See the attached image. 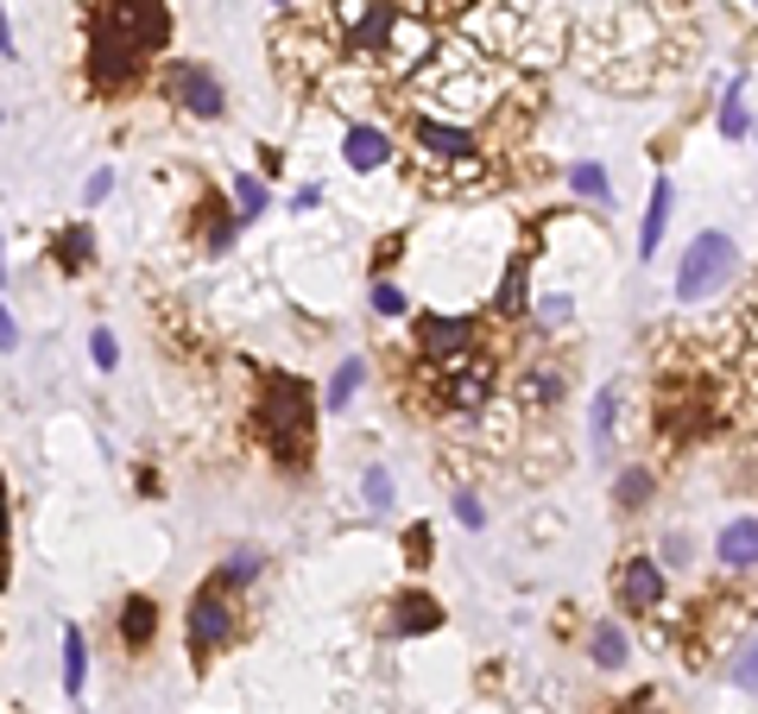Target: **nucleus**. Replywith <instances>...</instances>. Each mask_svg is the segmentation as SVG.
Listing matches in <instances>:
<instances>
[{"mask_svg": "<svg viewBox=\"0 0 758 714\" xmlns=\"http://www.w3.org/2000/svg\"><path fill=\"white\" fill-rule=\"evenodd\" d=\"M620 399H626V380H606L594 392V411H588V443H594V456H613V424H620Z\"/></svg>", "mask_w": 758, "mask_h": 714, "instance_id": "12", "label": "nucleus"}, {"mask_svg": "<svg viewBox=\"0 0 758 714\" xmlns=\"http://www.w3.org/2000/svg\"><path fill=\"white\" fill-rule=\"evenodd\" d=\"M89 355H96L101 373H114V367H121V342H114V330H96V335H89Z\"/></svg>", "mask_w": 758, "mask_h": 714, "instance_id": "26", "label": "nucleus"}, {"mask_svg": "<svg viewBox=\"0 0 758 714\" xmlns=\"http://www.w3.org/2000/svg\"><path fill=\"white\" fill-rule=\"evenodd\" d=\"M234 197H241L247 215H259V209H266V183H259V178H234Z\"/></svg>", "mask_w": 758, "mask_h": 714, "instance_id": "29", "label": "nucleus"}, {"mask_svg": "<svg viewBox=\"0 0 758 714\" xmlns=\"http://www.w3.org/2000/svg\"><path fill=\"white\" fill-rule=\"evenodd\" d=\"M670 203H677V190H670V178H657L651 183V209H645V228H638V259H657L664 228H670Z\"/></svg>", "mask_w": 758, "mask_h": 714, "instance_id": "15", "label": "nucleus"}, {"mask_svg": "<svg viewBox=\"0 0 758 714\" xmlns=\"http://www.w3.org/2000/svg\"><path fill=\"white\" fill-rule=\"evenodd\" d=\"M733 683L746 689V695H758V633L733 651Z\"/></svg>", "mask_w": 758, "mask_h": 714, "instance_id": "23", "label": "nucleus"}, {"mask_svg": "<svg viewBox=\"0 0 758 714\" xmlns=\"http://www.w3.org/2000/svg\"><path fill=\"white\" fill-rule=\"evenodd\" d=\"M443 626V607L430 601V594H399L392 601V633L411 638V633H436Z\"/></svg>", "mask_w": 758, "mask_h": 714, "instance_id": "16", "label": "nucleus"}, {"mask_svg": "<svg viewBox=\"0 0 758 714\" xmlns=\"http://www.w3.org/2000/svg\"><path fill=\"white\" fill-rule=\"evenodd\" d=\"M417 146H424L430 158H443V165H468V158H480L475 133L449 127V121H417Z\"/></svg>", "mask_w": 758, "mask_h": 714, "instance_id": "11", "label": "nucleus"}, {"mask_svg": "<svg viewBox=\"0 0 758 714\" xmlns=\"http://www.w3.org/2000/svg\"><path fill=\"white\" fill-rule=\"evenodd\" d=\"M360 493H367V506H374V512H386V506H392V475H386V468H367Z\"/></svg>", "mask_w": 758, "mask_h": 714, "instance_id": "27", "label": "nucleus"}, {"mask_svg": "<svg viewBox=\"0 0 758 714\" xmlns=\"http://www.w3.org/2000/svg\"><path fill=\"white\" fill-rule=\"evenodd\" d=\"M399 7L392 0H342V52L348 57H386L399 38Z\"/></svg>", "mask_w": 758, "mask_h": 714, "instance_id": "4", "label": "nucleus"}, {"mask_svg": "<svg viewBox=\"0 0 758 714\" xmlns=\"http://www.w3.org/2000/svg\"><path fill=\"white\" fill-rule=\"evenodd\" d=\"M487 392H493V360L487 355H455V360H443V399H449L455 411H480L487 405Z\"/></svg>", "mask_w": 758, "mask_h": 714, "instance_id": "7", "label": "nucleus"}, {"mask_svg": "<svg viewBox=\"0 0 758 714\" xmlns=\"http://www.w3.org/2000/svg\"><path fill=\"white\" fill-rule=\"evenodd\" d=\"M253 576H259V550H247V544H241V550L222 562V582L234 588V582H253Z\"/></svg>", "mask_w": 758, "mask_h": 714, "instance_id": "24", "label": "nucleus"}, {"mask_svg": "<svg viewBox=\"0 0 758 714\" xmlns=\"http://www.w3.org/2000/svg\"><path fill=\"white\" fill-rule=\"evenodd\" d=\"M190 645H197V658H209V651H222V645H234V633H241V607H234V594H227V582L215 576L209 588H197V601H190Z\"/></svg>", "mask_w": 758, "mask_h": 714, "instance_id": "5", "label": "nucleus"}, {"mask_svg": "<svg viewBox=\"0 0 758 714\" xmlns=\"http://www.w3.org/2000/svg\"><path fill=\"white\" fill-rule=\"evenodd\" d=\"M537 316H544V323H569V298H544V304H537Z\"/></svg>", "mask_w": 758, "mask_h": 714, "instance_id": "34", "label": "nucleus"}, {"mask_svg": "<svg viewBox=\"0 0 758 714\" xmlns=\"http://www.w3.org/2000/svg\"><path fill=\"white\" fill-rule=\"evenodd\" d=\"M108 190H114V171H96V178H89V203H101Z\"/></svg>", "mask_w": 758, "mask_h": 714, "instance_id": "35", "label": "nucleus"}, {"mask_svg": "<svg viewBox=\"0 0 758 714\" xmlns=\"http://www.w3.org/2000/svg\"><path fill=\"white\" fill-rule=\"evenodd\" d=\"M721 133L727 140H739V133H753V121H746V108H739V82L727 89V102H721Z\"/></svg>", "mask_w": 758, "mask_h": 714, "instance_id": "25", "label": "nucleus"}, {"mask_svg": "<svg viewBox=\"0 0 758 714\" xmlns=\"http://www.w3.org/2000/svg\"><path fill=\"white\" fill-rule=\"evenodd\" d=\"M82 683H89V638L70 626V633H64V689L76 695Z\"/></svg>", "mask_w": 758, "mask_h": 714, "instance_id": "19", "label": "nucleus"}, {"mask_svg": "<svg viewBox=\"0 0 758 714\" xmlns=\"http://www.w3.org/2000/svg\"><path fill=\"white\" fill-rule=\"evenodd\" d=\"M360 380H367V360H342L335 380H328V411H348V399L360 392Z\"/></svg>", "mask_w": 758, "mask_h": 714, "instance_id": "20", "label": "nucleus"}, {"mask_svg": "<svg viewBox=\"0 0 758 714\" xmlns=\"http://www.w3.org/2000/svg\"><path fill=\"white\" fill-rule=\"evenodd\" d=\"M404 550H411V569H424V550H430V532H424V525H411V532H404Z\"/></svg>", "mask_w": 758, "mask_h": 714, "instance_id": "32", "label": "nucleus"}, {"mask_svg": "<svg viewBox=\"0 0 758 714\" xmlns=\"http://www.w3.org/2000/svg\"><path fill=\"white\" fill-rule=\"evenodd\" d=\"M664 562H670V569H682V562H689V537H682V532L664 537Z\"/></svg>", "mask_w": 758, "mask_h": 714, "instance_id": "33", "label": "nucleus"}, {"mask_svg": "<svg viewBox=\"0 0 758 714\" xmlns=\"http://www.w3.org/2000/svg\"><path fill=\"white\" fill-rule=\"evenodd\" d=\"M613 601L626 613H657L664 607V569L651 557H626L613 569Z\"/></svg>", "mask_w": 758, "mask_h": 714, "instance_id": "8", "label": "nucleus"}, {"mask_svg": "<svg viewBox=\"0 0 758 714\" xmlns=\"http://www.w3.org/2000/svg\"><path fill=\"white\" fill-rule=\"evenodd\" d=\"M310 424H316V399H310V386L291 380V373L272 380V392H266V443H272V456L298 468V461L310 456Z\"/></svg>", "mask_w": 758, "mask_h": 714, "instance_id": "1", "label": "nucleus"}, {"mask_svg": "<svg viewBox=\"0 0 758 714\" xmlns=\"http://www.w3.org/2000/svg\"><path fill=\"white\" fill-rule=\"evenodd\" d=\"M133 77H140V52L121 45L108 26H96V38H89V82L96 89H126Z\"/></svg>", "mask_w": 758, "mask_h": 714, "instance_id": "9", "label": "nucleus"}, {"mask_svg": "<svg viewBox=\"0 0 758 714\" xmlns=\"http://www.w3.org/2000/svg\"><path fill=\"white\" fill-rule=\"evenodd\" d=\"M417 348H424L436 367L475 348V316H417Z\"/></svg>", "mask_w": 758, "mask_h": 714, "instance_id": "10", "label": "nucleus"}, {"mask_svg": "<svg viewBox=\"0 0 758 714\" xmlns=\"http://www.w3.org/2000/svg\"><path fill=\"white\" fill-rule=\"evenodd\" d=\"M588 658L601 663V670H620V663L632 658V645H626V626H620V620H601V626L588 633Z\"/></svg>", "mask_w": 758, "mask_h": 714, "instance_id": "18", "label": "nucleus"}, {"mask_svg": "<svg viewBox=\"0 0 758 714\" xmlns=\"http://www.w3.org/2000/svg\"><path fill=\"white\" fill-rule=\"evenodd\" d=\"M733 272H739V247H733V234H721V228L695 234V241L682 247V266H677V304H702V298H714L721 285H733Z\"/></svg>", "mask_w": 758, "mask_h": 714, "instance_id": "2", "label": "nucleus"}, {"mask_svg": "<svg viewBox=\"0 0 758 714\" xmlns=\"http://www.w3.org/2000/svg\"><path fill=\"white\" fill-rule=\"evenodd\" d=\"M342 158H348L354 171H379L386 158H392V140L379 127H348V140H342Z\"/></svg>", "mask_w": 758, "mask_h": 714, "instance_id": "17", "label": "nucleus"}, {"mask_svg": "<svg viewBox=\"0 0 758 714\" xmlns=\"http://www.w3.org/2000/svg\"><path fill=\"white\" fill-rule=\"evenodd\" d=\"M455 518H461L468 532H480V525H487V512H480V500H475V493H455Z\"/></svg>", "mask_w": 758, "mask_h": 714, "instance_id": "31", "label": "nucleus"}, {"mask_svg": "<svg viewBox=\"0 0 758 714\" xmlns=\"http://www.w3.org/2000/svg\"><path fill=\"white\" fill-rule=\"evenodd\" d=\"M89 254H96L89 228H70L64 241H57V266H64V272H82V266H89Z\"/></svg>", "mask_w": 758, "mask_h": 714, "instance_id": "22", "label": "nucleus"}, {"mask_svg": "<svg viewBox=\"0 0 758 714\" xmlns=\"http://www.w3.org/2000/svg\"><path fill=\"white\" fill-rule=\"evenodd\" d=\"M96 26H108L121 45L152 57V52H165V38H171V13H165V0H108Z\"/></svg>", "mask_w": 758, "mask_h": 714, "instance_id": "3", "label": "nucleus"}, {"mask_svg": "<svg viewBox=\"0 0 758 714\" xmlns=\"http://www.w3.org/2000/svg\"><path fill=\"white\" fill-rule=\"evenodd\" d=\"M645 493H651V475H645V468H632V475H620V506H638Z\"/></svg>", "mask_w": 758, "mask_h": 714, "instance_id": "28", "label": "nucleus"}, {"mask_svg": "<svg viewBox=\"0 0 758 714\" xmlns=\"http://www.w3.org/2000/svg\"><path fill=\"white\" fill-rule=\"evenodd\" d=\"M272 7H291V0H272Z\"/></svg>", "mask_w": 758, "mask_h": 714, "instance_id": "36", "label": "nucleus"}, {"mask_svg": "<svg viewBox=\"0 0 758 714\" xmlns=\"http://www.w3.org/2000/svg\"><path fill=\"white\" fill-rule=\"evenodd\" d=\"M714 557L727 562V569H758V518H733V525H721Z\"/></svg>", "mask_w": 758, "mask_h": 714, "instance_id": "13", "label": "nucleus"}, {"mask_svg": "<svg viewBox=\"0 0 758 714\" xmlns=\"http://www.w3.org/2000/svg\"><path fill=\"white\" fill-rule=\"evenodd\" d=\"M121 645H133V651H146L152 638H158V607H152V594H126L121 601Z\"/></svg>", "mask_w": 758, "mask_h": 714, "instance_id": "14", "label": "nucleus"}, {"mask_svg": "<svg viewBox=\"0 0 758 714\" xmlns=\"http://www.w3.org/2000/svg\"><path fill=\"white\" fill-rule=\"evenodd\" d=\"M374 310H379V316H404L399 285H379V279H374Z\"/></svg>", "mask_w": 758, "mask_h": 714, "instance_id": "30", "label": "nucleus"}, {"mask_svg": "<svg viewBox=\"0 0 758 714\" xmlns=\"http://www.w3.org/2000/svg\"><path fill=\"white\" fill-rule=\"evenodd\" d=\"M171 102L183 114H197V121H215L227 108V89L209 64H171Z\"/></svg>", "mask_w": 758, "mask_h": 714, "instance_id": "6", "label": "nucleus"}, {"mask_svg": "<svg viewBox=\"0 0 758 714\" xmlns=\"http://www.w3.org/2000/svg\"><path fill=\"white\" fill-rule=\"evenodd\" d=\"M569 183H576L588 203H601V209L613 203V183H606V171H601V165H588V158H581L576 171H569Z\"/></svg>", "mask_w": 758, "mask_h": 714, "instance_id": "21", "label": "nucleus"}]
</instances>
